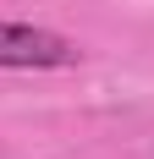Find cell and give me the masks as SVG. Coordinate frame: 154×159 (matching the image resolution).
Wrapping results in <instances>:
<instances>
[{"label": "cell", "mask_w": 154, "mask_h": 159, "mask_svg": "<svg viewBox=\"0 0 154 159\" xmlns=\"http://www.w3.org/2000/svg\"><path fill=\"white\" fill-rule=\"evenodd\" d=\"M77 61L83 49L66 33L33 28V22H0V71H61Z\"/></svg>", "instance_id": "cell-1"}]
</instances>
